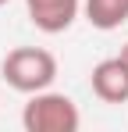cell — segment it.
Returning <instances> with one entry per match:
<instances>
[{"label":"cell","mask_w":128,"mask_h":132,"mask_svg":"<svg viewBox=\"0 0 128 132\" xmlns=\"http://www.w3.org/2000/svg\"><path fill=\"white\" fill-rule=\"evenodd\" d=\"M0 79L14 93H25V96L50 89L57 79V57L43 46H14L0 61Z\"/></svg>","instance_id":"obj_1"},{"label":"cell","mask_w":128,"mask_h":132,"mask_svg":"<svg viewBox=\"0 0 128 132\" xmlns=\"http://www.w3.org/2000/svg\"><path fill=\"white\" fill-rule=\"evenodd\" d=\"M78 125H82V114L68 93L39 89V93H29V104L21 107L25 132H78Z\"/></svg>","instance_id":"obj_2"},{"label":"cell","mask_w":128,"mask_h":132,"mask_svg":"<svg viewBox=\"0 0 128 132\" xmlns=\"http://www.w3.org/2000/svg\"><path fill=\"white\" fill-rule=\"evenodd\" d=\"M25 11H29V22L39 32L61 36L75 25L78 11H82V0H25Z\"/></svg>","instance_id":"obj_3"},{"label":"cell","mask_w":128,"mask_h":132,"mask_svg":"<svg viewBox=\"0 0 128 132\" xmlns=\"http://www.w3.org/2000/svg\"><path fill=\"white\" fill-rule=\"evenodd\" d=\"M89 86H93V96L103 100V104H128V61L121 54L117 57H103L93 68Z\"/></svg>","instance_id":"obj_4"},{"label":"cell","mask_w":128,"mask_h":132,"mask_svg":"<svg viewBox=\"0 0 128 132\" xmlns=\"http://www.w3.org/2000/svg\"><path fill=\"white\" fill-rule=\"evenodd\" d=\"M85 22L100 32H114L128 22V0H82Z\"/></svg>","instance_id":"obj_5"},{"label":"cell","mask_w":128,"mask_h":132,"mask_svg":"<svg viewBox=\"0 0 128 132\" xmlns=\"http://www.w3.org/2000/svg\"><path fill=\"white\" fill-rule=\"evenodd\" d=\"M121 57H125V61H128V43H125V46H121Z\"/></svg>","instance_id":"obj_6"},{"label":"cell","mask_w":128,"mask_h":132,"mask_svg":"<svg viewBox=\"0 0 128 132\" xmlns=\"http://www.w3.org/2000/svg\"><path fill=\"white\" fill-rule=\"evenodd\" d=\"M4 4H7V0H0V7H4Z\"/></svg>","instance_id":"obj_7"}]
</instances>
